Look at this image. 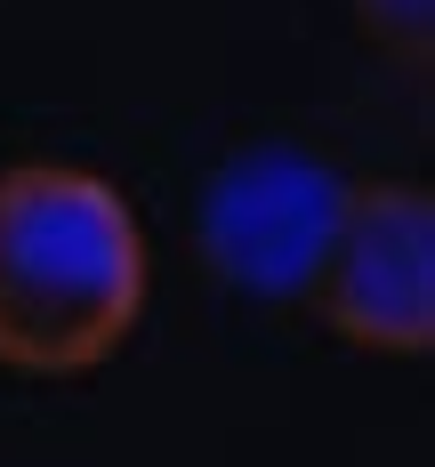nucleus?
Wrapping results in <instances>:
<instances>
[{"label": "nucleus", "instance_id": "obj_1", "mask_svg": "<svg viewBox=\"0 0 435 467\" xmlns=\"http://www.w3.org/2000/svg\"><path fill=\"white\" fill-rule=\"evenodd\" d=\"M138 210L73 161L0 170V371L81 379L105 371L145 323Z\"/></svg>", "mask_w": 435, "mask_h": 467}, {"label": "nucleus", "instance_id": "obj_2", "mask_svg": "<svg viewBox=\"0 0 435 467\" xmlns=\"http://www.w3.org/2000/svg\"><path fill=\"white\" fill-rule=\"evenodd\" d=\"M306 306L363 355L435 347V202L411 178H347Z\"/></svg>", "mask_w": 435, "mask_h": 467}, {"label": "nucleus", "instance_id": "obj_3", "mask_svg": "<svg viewBox=\"0 0 435 467\" xmlns=\"http://www.w3.org/2000/svg\"><path fill=\"white\" fill-rule=\"evenodd\" d=\"M338 202H347V178L323 153L250 145L234 161H218V178L202 193V258L226 290L290 306V298H306V282L323 266Z\"/></svg>", "mask_w": 435, "mask_h": 467}, {"label": "nucleus", "instance_id": "obj_4", "mask_svg": "<svg viewBox=\"0 0 435 467\" xmlns=\"http://www.w3.org/2000/svg\"><path fill=\"white\" fill-rule=\"evenodd\" d=\"M355 25L387 65H403V73L435 65V0H355Z\"/></svg>", "mask_w": 435, "mask_h": 467}]
</instances>
